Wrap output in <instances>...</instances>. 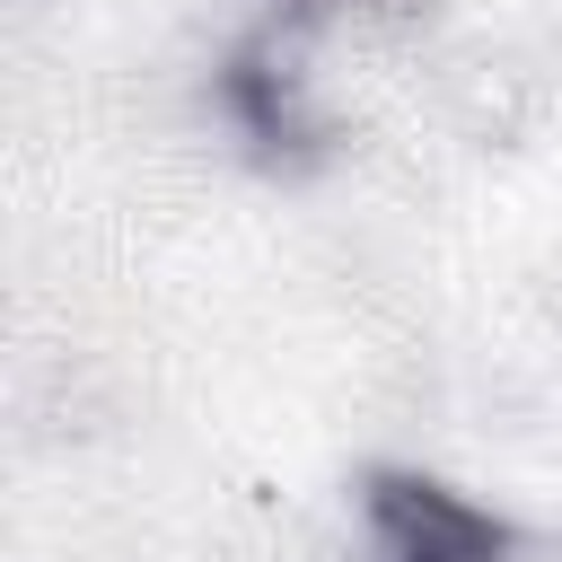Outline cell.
Instances as JSON below:
<instances>
[{
	"label": "cell",
	"instance_id": "6da1fadb",
	"mask_svg": "<svg viewBox=\"0 0 562 562\" xmlns=\"http://www.w3.org/2000/svg\"><path fill=\"white\" fill-rule=\"evenodd\" d=\"M369 536L386 562H501V527L439 483H378Z\"/></svg>",
	"mask_w": 562,
	"mask_h": 562
}]
</instances>
